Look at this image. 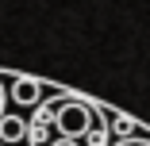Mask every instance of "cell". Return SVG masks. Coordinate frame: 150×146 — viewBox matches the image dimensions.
I'll use <instances>...</instances> for the list:
<instances>
[{
    "label": "cell",
    "mask_w": 150,
    "mask_h": 146,
    "mask_svg": "<svg viewBox=\"0 0 150 146\" xmlns=\"http://www.w3.org/2000/svg\"><path fill=\"white\" fill-rule=\"evenodd\" d=\"M93 127H96V119H93V108H88L85 100H62V104H58V111H54V131H58V138H77V142H85Z\"/></svg>",
    "instance_id": "cell-1"
},
{
    "label": "cell",
    "mask_w": 150,
    "mask_h": 146,
    "mask_svg": "<svg viewBox=\"0 0 150 146\" xmlns=\"http://www.w3.org/2000/svg\"><path fill=\"white\" fill-rule=\"evenodd\" d=\"M12 100L23 104V108H39V100H42V85H39L35 77H16V81H12Z\"/></svg>",
    "instance_id": "cell-2"
},
{
    "label": "cell",
    "mask_w": 150,
    "mask_h": 146,
    "mask_svg": "<svg viewBox=\"0 0 150 146\" xmlns=\"http://www.w3.org/2000/svg\"><path fill=\"white\" fill-rule=\"evenodd\" d=\"M27 135H31V123L27 119H19V115H4L0 119V142H19Z\"/></svg>",
    "instance_id": "cell-3"
},
{
    "label": "cell",
    "mask_w": 150,
    "mask_h": 146,
    "mask_svg": "<svg viewBox=\"0 0 150 146\" xmlns=\"http://www.w3.org/2000/svg\"><path fill=\"white\" fill-rule=\"evenodd\" d=\"M131 127H135V123L127 119V115H115V131H119V135H131Z\"/></svg>",
    "instance_id": "cell-4"
},
{
    "label": "cell",
    "mask_w": 150,
    "mask_h": 146,
    "mask_svg": "<svg viewBox=\"0 0 150 146\" xmlns=\"http://www.w3.org/2000/svg\"><path fill=\"white\" fill-rule=\"evenodd\" d=\"M50 146H85V142H77V138H54Z\"/></svg>",
    "instance_id": "cell-5"
},
{
    "label": "cell",
    "mask_w": 150,
    "mask_h": 146,
    "mask_svg": "<svg viewBox=\"0 0 150 146\" xmlns=\"http://www.w3.org/2000/svg\"><path fill=\"white\" fill-rule=\"evenodd\" d=\"M123 146H150V142H123Z\"/></svg>",
    "instance_id": "cell-6"
}]
</instances>
